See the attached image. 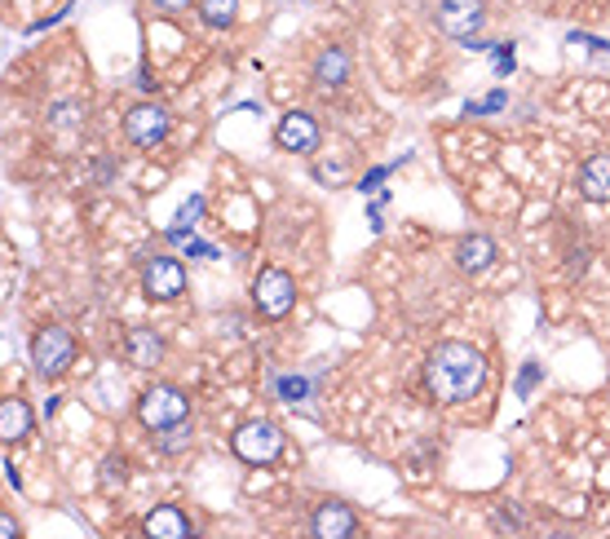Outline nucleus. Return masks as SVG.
<instances>
[{
  "instance_id": "nucleus-15",
  "label": "nucleus",
  "mask_w": 610,
  "mask_h": 539,
  "mask_svg": "<svg viewBox=\"0 0 610 539\" xmlns=\"http://www.w3.org/2000/svg\"><path fill=\"white\" fill-rule=\"evenodd\" d=\"M142 535H151V539H186V535H190V522H186V513H182V509L160 504V509H151V513H147Z\"/></svg>"
},
{
  "instance_id": "nucleus-14",
  "label": "nucleus",
  "mask_w": 610,
  "mask_h": 539,
  "mask_svg": "<svg viewBox=\"0 0 610 539\" xmlns=\"http://www.w3.org/2000/svg\"><path fill=\"white\" fill-rule=\"evenodd\" d=\"M491 261H496V243L487 235H464L456 243V265L464 270V275H483Z\"/></svg>"
},
{
  "instance_id": "nucleus-10",
  "label": "nucleus",
  "mask_w": 610,
  "mask_h": 539,
  "mask_svg": "<svg viewBox=\"0 0 610 539\" xmlns=\"http://www.w3.org/2000/svg\"><path fill=\"white\" fill-rule=\"evenodd\" d=\"M275 142H279L284 151H297V155L314 151V147H319V124H314V115H310V111H288V115L279 120V128H275Z\"/></svg>"
},
{
  "instance_id": "nucleus-11",
  "label": "nucleus",
  "mask_w": 610,
  "mask_h": 539,
  "mask_svg": "<svg viewBox=\"0 0 610 539\" xmlns=\"http://www.w3.org/2000/svg\"><path fill=\"white\" fill-rule=\"evenodd\" d=\"M124 354H128L133 367L151 372V367H160V359H164V336L151 331V327H133L128 341H124Z\"/></svg>"
},
{
  "instance_id": "nucleus-4",
  "label": "nucleus",
  "mask_w": 610,
  "mask_h": 539,
  "mask_svg": "<svg viewBox=\"0 0 610 539\" xmlns=\"http://www.w3.org/2000/svg\"><path fill=\"white\" fill-rule=\"evenodd\" d=\"M138 421H142L151 434H164L169 425L190 421V402H186V393H182L177 385H155V389H147L142 402H138Z\"/></svg>"
},
{
  "instance_id": "nucleus-19",
  "label": "nucleus",
  "mask_w": 610,
  "mask_h": 539,
  "mask_svg": "<svg viewBox=\"0 0 610 539\" xmlns=\"http://www.w3.org/2000/svg\"><path fill=\"white\" fill-rule=\"evenodd\" d=\"M186 447H190V421L169 425V429H164V438H160V455H182Z\"/></svg>"
},
{
  "instance_id": "nucleus-18",
  "label": "nucleus",
  "mask_w": 610,
  "mask_h": 539,
  "mask_svg": "<svg viewBox=\"0 0 610 539\" xmlns=\"http://www.w3.org/2000/svg\"><path fill=\"white\" fill-rule=\"evenodd\" d=\"M199 213H203V199H199V195H190L186 204H182V213H177V222L169 226V235H173V239H186V230L199 222Z\"/></svg>"
},
{
  "instance_id": "nucleus-25",
  "label": "nucleus",
  "mask_w": 610,
  "mask_h": 539,
  "mask_svg": "<svg viewBox=\"0 0 610 539\" xmlns=\"http://www.w3.org/2000/svg\"><path fill=\"white\" fill-rule=\"evenodd\" d=\"M279 389H284L288 398H301V393H306V380H279Z\"/></svg>"
},
{
  "instance_id": "nucleus-5",
  "label": "nucleus",
  "mask_w": 610,
  "mask_h": 539,
  "mask_svg": "<svg viewBox=\"0 0 610 539\" xmlns=\"http://www.w3.org/2000/svg\"><path fill=\"white\" fill-rule=\"evenodd\" d=\"M252 305H257L261 318H284L297 305V284H292L288 270H279V265L261 270V275L252 279Z\"/></svg>"
},
{
  "instance_id": "nucleus-22",
  "label": "nucleus",
  "mask_w": 610,
  "mask_h": 539,
  "mask_svg": "<svg viewBox=\"0 0 610 539\" xmlns=\"http://www.w3.org/2000/svg\"><path fill=\"white\" fill-rule=\"evenodd\" d=\"M496 522H500V530H522V517L513 513V504H500L496 509Z\"/></svg>"
},
{
  "instance_id": "nucleus-8",
  "label": "nucleus",
  "mask_w": 610,
  "mask_h": 539,
  "mask_svg": "<svg viewBox=\"0 0 610 539\" xmlns=\"http://www.w3.org/2000/svg\"><path fill=\"white\" fill-rule=\"evenodd\" d=\"M186 288V265L177 256H151L142 270V292L151 301H177Z\"/></svg>"
},
{
  "instance_id": "nucleus-6",
  "label": "nucleus",
  "mask_w": 610,
  "mask_h": 539,
  "mask_svg": "<svg viewBox=\"0 0 610 539\" xmlns=\"http://www.w3.org/2000/svg\"><path fill=\"white\" fill-rule=\"evenodd\" d=\"M434 23L451 40H473L487 27V0H438Z\"/></svg>"
},
{
  "instance_id": "nucleus-23",
  "label": "nucleus",
  "mask_w": 610,
  "mask_h": 539,
  "mask_svg": "<svg viewBox=\"0 0 610 539\" xmlns=\"http://www.w3.org/2000/svg\"><path fill=\"white\" fill-rule=\"evenodd\" d=\"M151 10H155V14H169V18H173V14L190 10V0H151Z\"/></svg>"
},
{
  "instance_id": "nucleus-3",
  "label": "nucleus",
  "mask_w": 610,
  "mask_h": 539,
  "mask_svg": "<svg viewBox=\"0 0 610 539\" xmlns=\"http://www.w3.org/2000/svg\"><path fill=\"white\" fill-rule=\"evenodd\" d=\"M231 451H235L244 464H275V460L284 455V429L270 425V421H248V425L235 429Z\"/></svg>"
},
{
  "instance_id": "nucleus-24",
  "label": "nucleus",
  "mask_w": 610,
  "mask_h": 539,
  "mask_svg": "<svg viewBox=\"0 0 610 539\" xmlns=\"http://www.w3.org/2000/svg\"><path fill=\"white\" fill-rule=\"evenodd\" d=\"M535 376H539V367H535V363H526V372H522V380H518V393H531Z\"/></svg>"
},
{
  "instance_id": "nucleus-7",
  "label": "nucleus",
  "mask_w": 610,
  "mask_h": 539,
  "mask_svg": "<svg viewBox=\"0 0 610 539\" xmlns=\"http://www.w3.org/2000/svg\"><path fill=\"white\" fill-rule=\"evenodd\" d=\"M169 128H173V115L160 102H138L124 115V138L133 147H160L169 138Z\"/></svg>"
},
{
  "instance_id": "nucleus-9",
  "label": "nucleus",
  "mask_w": 610,
  "mask_h": 539,
  "mask_svg": "<svg viewBox=\"0 0 610 539\" xmlns=\"http://www.w3.org/2000/svg\"><path fill=\"white\" fill-rule=\"evenodd\" d=\"M310 530L319 539H350L359 530V517H354V509L346 500H323L314 509V517H310Z\"/></svg>"
},
{
  "instance_id": "nucleus-12",
  "label": "nucleus",
  "mask_w": 610,
  "mask_h": 539,
  "mask_svg": "<svg viewBox=\"0 0 610 539\" xmlns=\"http://www.w3.org/2000/svg\"><path fill=\"white\" fill-rule=\"evenodd\" d=\"M580 195L588 204H610V155H588L580 168Z\"/></svg>"
},
{
  "instance_id": "nucleus-21",
  "label": "nucleus",
  "mask_w": 610,
  "mask_h": 539,
  "mask_svg": "<svg viewBox=\"0 0 610 539\" xmlns=\"http://www.w3.org/2000/svg\"><path fill=\"white\" fill-rule=\"evenodd\" d=\"M80 115H85V111H80V106H76V102H58V106H53V111H49V120H53V124H58V128H72V124H76V120H80Z\"/></svg>"
},
{
  "instance_id": "nucleus-26",
  "label": "nucleus",
  "mask_w": 610,
  "mask_h": 539,
  "mask_svg": "<svg viewBox=\"0 0 610 539\" xmlns=\"http://www.w3.org/2000/svg\"><path fill=\"white\" fill-rule=\"evenodd\" d=\"M588 270V252H571V275H584Z\"/></svg>"
},
{
  "instance_id": "nucleus-20",
  "label": "nucleus",
  "mask_w": 610,
  "mask_h": 539,
  "mask_svg": "<svg viewBox=\"0 0 610 539\" xmlns=\"http://www.w3.org/2000/svg\"><path fill=\"white\" fill-rule=\"evenodd\" d=\"M124 474H128V464H124V460H115V455L102 460V487H107V491H115V487L124 482Z\"/></svg>"
},
{
  "instance_id": "nucleus-13",
  "label": "nucleus",
  "mask_w": 610,
  "mask_h": 539,
  "mask_svg": "<svg viewBox=\"0 0 610 539\" xmlns=\"http://www.w3.org/2000/svg\"><path fill=\"white\" fill-rule=\"evenodd\" d=\"M346 80H350V53L341 45H327L314 58V85L319 89H341Z\"/></svg>"
},
{
  "instance_id": "nucleus-16",
  "label": "nucleus",
  "mask_w": 610,
  "mask_h": 539,
  "mask_svg": "<svg viewBox=\"0 0 610 539\" xmlns=\"http://www.w3.org/2000/svg\"><path fill=\"white\" fill-rule=\"evenodd\" d=\"M27 434H32V408L23 398H5V402H0V438L23 442Z\"/></svg>"
},
{
  "instance_id": "nucleus-17",
  "label": "nucleus",
  "mask_w": 610,
  "mask_h": 539,
  "mask_svg": "<svg viewBox=\"0 0 610 539\" xmlns=\"http://www.w3.org/2000/svg\"><path fill=\"white\" fill-rule=\"evenodd\" d=\"M239 14V0H199V18L209 27H231Z\"/></svg>"
},
{
  "instance_id": "nucleus-2",
  "label": "nucleus",
  "mask_w": 610,
  "mask_h": 539,
  "mask_svg": "<svg viewBox=\"0 0 610 539\" xmlns=\"http://www.w3.org/2000/svg\"><path fill=\"white\" fill-rule=\"evenodd\" d=\"M72 359H76V336L66 331V327L49 323V327L36 331V341H32V367H36L40 380L62 376L66 367H72Z\"/></svg>"
},
{
  "instance_id": "nucleus-1",
  "label": "nucleus",
  "mask_w": 610,
  "mask_h": 539,
  "mask_svg": "<svg viewBox=\"0 0 610 539\" xmlns=\"http://www.w3.org/2000/svg\"><path fill=\"white\" fill-rule=\"evenodd\" d=\"M487 385V354L473 350L464 341H443L430 359H425V389L443 408L456 402H473Z\"/></svg>"
}]
</instances>
